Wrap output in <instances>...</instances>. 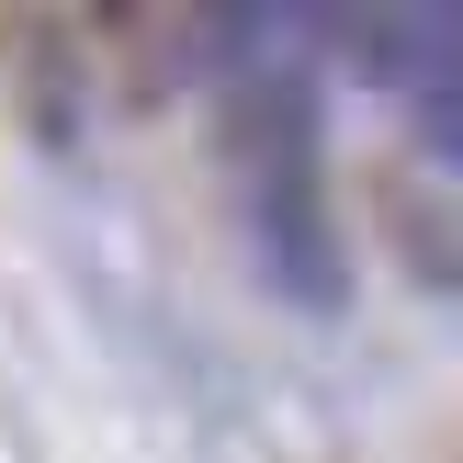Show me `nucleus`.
Listing matches in <instances>:
<instances>
[{
  "mask_svg": "<svg viewBox=\"0 0 463 463\" xmlns=\"http://www.w3.org/2000/svg\"><path fill=\"white\" fill-rule=\"evenodd\" d=\"M306 23L283 12H215V136H226V193H238L249 260L283 306L339 317L351 306V249L328 203V125H317V68L283 57Z\"/></svg>",
  "mask_w": 463,
  "mask_h": 463,
  "instance_id": "nucleus-1",
  "label": "nucleus"
}]
</instances>
